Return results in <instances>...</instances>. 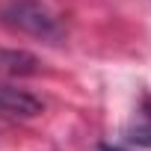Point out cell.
I'll return each instance as SVG.
<instances>
[{
	"instance_id": "6da1fadb",
	"label": "cell",
	"mask_w": 151,
	"mask_h": 151,
	"mask_svg": "<svg viewBox=\"0 0 151 151\" xmlns=\"http://www.w3.org/2000/svg\"><path fill=\"white\" fill-rule=\"evenodd\" d=\"M0 21L21 30V33L39 36V39H59L62 36L59 15L42 0H9V3L0 6Z\"/></svg>"
},
{
	"instance_id": "7a4b0ae2",
	"label": "cell",
	"mask_w": 151,
	"mask_h": 151,
	"mask_svg": "<svg viewBox=\"0 0 151 151\" xmlns=\"http://www.w3.org/2000/svg\"><path fill=\"white\" fill-rule=\"evenodd\" d=\"M42 110H45L42 101L36 95H30L27 89L0 83V113L3 116H9V119H36Z\"/></svg>"
},
{
	"instance_id": "3957f363",
	"label": "cell",
	"mask_w": 151,
	"mask_h": 151,
	"mask_svg": "<svg viewBox=\"0 0 151 151\" xmlns=\"http://www.w3.org/2000/svg\"><path fill=\"white\" fill-rule=\"evenodd\" d=\"M0 65L12 74H33L39 68V59L24 50H0Z\"/></svg>"
},
{
	"instance_id": "277c9868",
	"label": "cell",
	"mask_w": 151,
	"mask_h": 151,
	"mask_svg": "<svg viewBox=\"0 0 151 151\" xmlns=\"http://www.w3.org/2000/svg\"><path fill=\"white\" fill-rule=\"evenodd\" d=\"M130 142L151 148V113H148V119H145V122H139L136 127H130Z\"/></svg>"
}]
</instances>
